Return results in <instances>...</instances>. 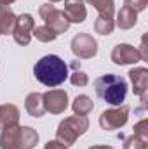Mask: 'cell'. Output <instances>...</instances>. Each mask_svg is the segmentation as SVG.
I'll return each mask as SVG.
<instances>
[{"mask_svg":"<svg viewBox=\"0 0 148 149\" xmlns=\"http://www.w3.org/2000/svg\"><path fill=\"white\" fill-rule=\"evenodd\" d=\"M38 144V132L32 127H21V149H33Z\"/></svg>","mask_w":148,"mask_h":149,"instance_id":"d6986e66","label":"cell"},{"mask_svg":"<svg viewBox=\"0 0 148 149\" xmlns=\"http://www.w3.org/2000/svg\"><path fill=\"white\" fill-rule=\"evenodd\" d=\"M124 149H148V139L132 134L127 139H124Z\"/></svg>","mask_w":148,"mask_h":149,"instance_id":"7402d4cb","label":"cell"},{"mask_svg":"<svg viewBox=\"0 0 148 149\" xmlns=\"http://www.w3.org/2000/svg\"><path fill=\"white\" fill-rule=\"evenodd\" d=\"M138 23V12L131 10L129 7H122L118 12H117V19H115V26L120 28V30H131L134 28Z\"/></svg>","mask_w":148,"mask_h":149,"instance_id":"2e32d148","label":"cell"},{"mask_svg":"<svg viewBox=\"0 0 148 149\" xmlns=\"http://www.w3.org/2000/svg\"><path fill=\"white\" fill-rule=\"evenodd\" d=\"M44 149H68V148H66V146H63L61 142H58V141L54 139V141H49V142L44 146Z\"/></svg>","mask_w":148,"mask_h":149,"instance_id":"4316f807","label":"cell"},{"mask_svg":"<svg viewBox=\"0 0 148 149\" xmlns=\"http://www.w3.org/2000/svg\"><path fill=\"white\" fill-rule=\"evenodd\" d=\"M72 52L77 59H92L98 54V42L89 33H78L72 38Z\"/></svg>","mask_w":148,"mask_h":149,"instance_id":"8992f818","label":"cell"},{"mask_svg":"<svg viewBox=\"0 0 148 149\" xmlns=\"http://www.w3.org/2000/svg\"><path fill=\"white\" fill-rule=\"evenodd\" d=\"M127 120H129V106L120 104L110 109H105L99 114V127L106 132L118 130L127 123Z\"/></svg>","mask_w":148,"mask_h":149,"instance_id":"5b68a950","label":"cell"},{"mask_svg":"<svg viewBox=\"0 0 148 149\" xmlns=\"http://www.w3.org/2000/svg\"><path fill=\"white\" fill-rule=\"evenodd\" d=\"M129 78L132 83V90L141 99V106L147 108V90H148V70L147 68H132L129 71Z\"/></svg>","mask_w":148,"mask_h":149,"instance_id":"30bf717a","label":"cell"},{"mask_svg":"<svg viewBox=\"0 0 148 149\" xmlns=\"http://www.w3.org/2000/svg\"><path fill=\"white\" fill-rule=\"evenodd\" d=\"M58 2H63V0H49V3H58Z\"/></svg>","mask_w":148,"mask_h":149,"instance_id":"f546056e","label":"cell"},{"mask_svg":"<svg viewBox=\"0 0 148 149\" xmlns=\"http://www.w3.org/2000/svg\"><path fill=\"white\" fill-rule=\"evenodd\" d=\"M84 2L92 5L99 12V16L113 19V16H115V2L113 0H84Z\"/></svg>","mask_w":148,"mask_h":149,"instance_id":"ac0fdd59","label":"cell"},{"mask_svg":"<svg viewBox=\"0 0 148 149\" xmlns=\"http://www.w3.org/2000/svg\"><path fill=\"white\" fill-rule=\"evenodd\" d=\"M138 54H140V59L141 61H147L148 59V54H147V35L141 37V45L138 49Z\"/></svg>","mask_w":148,"mask_h":149,"instance_id":"484cf974","label":"cell"},{"mask_svg":"<svg viewBox=\"0 0 148 149\" xmlns=\"http://www.w3.org/2000/svg\"><path fill=\"white\" fill-rule=\"evenodd\" d=\"M25 108H26V113L33 118H42L45 114V109H44V99H42V94L40 92H32L26 95L25 99Z\"/></svg>","mask_w":148,"mask_h":149,"instance_id":"4fadbf2b","label":"cell"},{"mask_svg":"<svg viewBox=\"0 0 148 149\" xmlns=\"http://www.w3.org/2000/svg\"><path fill=\"white\" fill-rule=\"evenodd\" d=\"M16 0H0V3H5V5H11V3H14Z\"/></svg>","mask_w":148,"mask_h":149,"instance_id":"f1b7e54d","label":"cell"},{"mask_svg":"<svg viewBox=\"0 0 148 149\" xmlns=\"http://www.w3.org/2000/svg\"><path fill=\"white\" fill-rule=\"evenodd\" d=\"M19 123V109L14 104H0V130Z\"/></svg>","mask_w":148,"mask_h":149,"instance_id":"5bb4252c","label":"cell"},{"mask_svg":"<svg viewBox=\"0 0 148 149\" xmlns=\"http://www.w3.org/2000/svg\"><path fill=\"white\" fill-rule=\"evenodd\" d=\"M70 83L73 87H87L89 85V76H87V73L77 70V71H73L70 74Z\"/></svg>","mask_w":148,"mask_h":149,"instance_id":"603a6c76","label":"cell"},{"mask_svg":"<svg viewBox=\"0 0 148 149\" xmlns=\"http://www.w3.org/2000/svg\"><path fill=\"white\" fill-rule=\"evenodd\" d=\"M16 14L12 12L11 5L0 3V35H9L14 30L16 24Z\"/></svg>","mask_w":148,"mask_h":149,"instance_id":"9a60e30c","label":"cell"},{"mask_svg":"<svg viewBox=\"0 0 148 149\" xmlns=\"http://www.w3.org/2000/svg\"><path fill=\"white\" fill-rule=\"evenodd\" d=\"M124 5L129 7V9L134 10V12H141V10L147 9L148 0H124Z\"/></svg>","mask_w":148,"mask_h":149,"instance_id":"cb8c5ba5","label":"cell"},{"mask_svg":"<svg viewBox=\"0 0 148 149\" xmlns=\"http://www.w3.org/2000/svg\"><path fill=\"white\" fill-rule=\"evenodd\" d=\"M33 74L38 81L45 87H59L70 74H68V64L54 54L44 56L38 59L33 66Z\"/></svg>","mask_w":148,"mask_h":149,"instance_id":"6da1fadb","label":"cell"},{"mask_svg":"<svg viewBox=\"0 0 148 149\" xmlns=\"http://www.w3.org/2000/svg\"><path fill=\"white\" fill-rule=\"evenodd\" d=\"M63 14L66 16V19L70 21V24L75 23H84L87 17V9H85V2L84 0H63Z\"/></svg>","mask_w":148,"mask_h":149,"instance_id":"8fae6325","label":"cell"},{"mask_svg":"<svg viewBox=\"0 0 148 149\" xmlns=\"http://www.w3.org/2000/svg\"><path fill=\"white\" fill-rule=\"evenodd\" d=\"M94 90L99 99L111 106H120L127 95V81L118 74H103L94 80Z\"/></svg>","mask_w":148,"mask_h":149,"instance_id":"7a4b0ae2","label":"cell"},{"mask_svg":"<svg viewBox=\"0 0 148 149\" xmlns=\"http://www.w3.org/2000/svg\"><path fill=\"white\" fill-rule=\"evenodd\" d=\"M32 37H35L38 42H42V43H49V42H54L58 35L49 28V26H45V24H42V26H35L33 30H32Z\"/></svg>","mask_w":148,"mask_h":149,"instance_id":"ffe728a7","label":"cell"},{"mask_svg":"<svg viewBox=\"0 0 148 149\" xmlns=\"http://www.w3.org/2000/svg\"><path fill=\"white\" fill-rule=\"evenodd\" d=\"M132 130H134L136 135H140V137H143V139H148V120L143 118L141 121H138Z\"/></svg>","mask_w":148,"mask_h":149,"instance_id":"d4e9b609","label":"cell"},{"mask_svg":"<svg viewBox=\"0 0 148 149\" xmlns=\"http://www.w3.org/2000/svg\"><path fill=\"white\" fill-rule=\"evenodd\" d=\"M35 28V19L32 14H21L16 17V24L12 30V37L16 43L26 47L32 42V30Z\"/></svg>","mask_w":148,"mask_h":149,"instance_id":"ba28073f","label":"cell"},{"mask_svg":"<svg viewBox=\"0 0 148 149\" xmlns=\"http://www.w3.org/2000/svg\"><path fill=\"white\" fill-rule=\"evenodd\" d=\"M111 61L118 66H127V64H136L140 63V54H138V49L129 45V43H118L113 47L111 50Z\"/></svg>","mask_w":148,"mask_h":149,"instance_id":"9c48e42d","label":"cell"},{"mask_svg":"<svg viewBox=\"0 0 148 149\" xmlns=\"http://www.w3.org/2000/svg\"><path fill=\"white\" fill-rule=\"evenodd\" d=\"M89 149H113L111 146H91Z\"/></svg>","mask_w":148,"mask_h":149,"instance_id":"83f0119b","label":"cell"},{"mask_svg":"<svg viewBox=\"0 0 148 149\" xmlns=\"http://www.w3.org/2000/svg\"><path fill=\"white\" fill-rule=\"evenodd\" d=\"M44 109L51 114H61L68 108V92L63 88H52L42 94Z\"/></svg>","mask_w":148,"mask_h":149,"instance_id":"52a82bcc","label":"cell"},{"mask_svg":"<svg viewBox=\"0 0 148 149\" xmlns=\"http://www.w3.org/2000/svg\"><path fill=\"white\" fill-rule=\"evenodd\" d=\"M72 109H73V113L77 116H87V114H91L92 109H94V102H92V99L89 95L80 94V95H77L73 99Z\"/></svg>","mask_w":148,"mask_h":149,"instance_id":"e0dca14e","label":"cell"},{"mask_svg":"<svg viewBox=\"0 0 148 149\" xmlns=\"http://www.w3.org/2000/svg\"><path fill=\"white\" fill-rule=\"evenodd\" d=\"M89 130V120L87 116H68L65 118L59 125H58V130H56V141L61 142L63 146L70 148L77 142L78 137H82L85 132Z\"/></svg>","mask_w":148,"mask_h":149,"instance_id":"3957f363","label":"cell"},{"mask_svg":"<svg viewBox=\"0 0 148 149\" xmlns=\"http://www.w3.org/2000/svg\"><path fill=\"white\" fill-rule=\"evenodd\" d=\"M38 16L44 19L45 26H49L56 35L66 33L70 28V21L66 19V16L63 14V10L56 9L52 3H44L38 9Z\"/></svg>","mask_w":148,"mask_h":149,"instance_id":"277c9868","label":"cell"},{"mask_svg":"<svg viewBox=\"0 0 148 149\" xmlns=\"http://www.w3.org/2000/svg\"><path fill=\"white\" fill-rule=\"evenodd\" d=\"M0 149H21V127L19 125L2 128Z\"/></svg>","mask_w":148,"mask_h":149,"instance_id":"7c38bea8","label":"cell"},{"mask_svg":"<svg viewBox=\"0 0 148 149\" xmlns=\"http://www.w3.org/2000/svg\"><path fill=\"white\" fill-rule=\"evenodd\" d=\"M113 30H115V21L110 17L98 16V19L94 21V31L99 35H111Z\"/></svg>","mask_w":148,"mask_h":149,"instance_id":"44dd1931","label":"cell"}]
</instances>
